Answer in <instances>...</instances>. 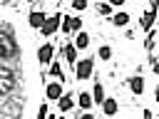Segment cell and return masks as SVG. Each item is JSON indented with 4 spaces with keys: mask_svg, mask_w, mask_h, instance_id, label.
I'll return each instance as SVG.
<instances>
[{
    "mask_svg": "<svg viewBox=\"0 0 159 119\" xmlns=\"http://www.w3.org/2000/svg\"><path fill=\"white\" fill-rule=\"evenodd\" d=\"M157 15H159V10H152V7L142 12V20H139V25H142V30H144V32H149V30L154 27V20H157Z\"/></svg>",
    "mask_w": 159,
    "mask_h": 119,
    "instance_id": "9",
    "label": "cell"
},
{
    "mask_svg": "<svg viewBox=\"0 0 159 119\" xmlns=\"http://www.w3.org/2000/svg\"><path fill=\"white\" fill-rule=\"evenodd\" d=\"M142 119H154V114H152V109H142Z\"/></svg>",
    "mask_w": 159,
    "mask_h": 119,
    "instance_id": "23",
    "label": "cell"
},
{
    "mask_svg": "<svg viewBox=\"0 0 159 119\" xmlns=\"http://www.w3.org/2000/svg\"><path fill=\"white\" fill-rule=\"evenodd\" d=\"M62 17H65V15H60V12L50 15V17L45 20L42 30H40V32H42V37H52V35H55V32H57V30L62 27Z\"/></svg>",
    "mask_w": 159,
    "mask_h": 119,
    "instance_id": "3",
    "label": "cell"
},
{
    "mask_svg": "<svg viewBox=\"0 0 159 119\" xmlns=\"http://www.w3.org/2000/svg\"><path fill=\"white\" fill-rule=\"evenodd\" d=\"M94 104V97H92V92H80L77 94V107L82 109V112H89V107Z\"/></svg>",
    "mask_w": 159,
    "mask_h": 119,
    "instance_id": "12",
    "label": "cell"
},
{
    "mask_svg": "<svg viewBox=\"0 0 159 119\" xmlns=\"http://www.w3.org/2000/svg\"><path fill=\"white\" fill-rule=\"evenodd\" d=\"M80 119H97V117H94L92 112H82V114H80Z\"/></svg>",
    "mask_w": 159,
    "mask_h": 119,
    "instance_id": "25",
    "label": "cell"
},
{
    "mask_svg": "<svg viewBox=\"0 0 159 119\" xmlns=\"http://www.w3.org/2000/svg\"><path fill=\"white\" fill-rule=\"evenodd\" d=\"M77 52H80V50L75 47V42H65V45L60 47V55H62L70 64H77Z\"/></svg>",
    "mask_w": 159,
    "mask_h": 119,
    "instance_id": "10",
    "label": "cell"
},
{
    "mask_svg": "<svg viewBox=\"0 0 159 119\" xmlns=\"http://www.w3.org/2000/svg\"><path fill=\"white\" fill-rule=\"evenodd\" d=\"M154 45H157V32H154V30H149V32H147V40H144V50H147V52H152V50H154Z\"/></svg>",
    "mask_w": 159,
    "mask_h": 119,
    "instance_id": "19",
    "label": "cell"
},
{
    "mask_svg": "<svg viewBox=\"0 0 159 119\" xmlns=\"http://www.w3.org/2000/svg\"><path fill=\"white\" fill-rule=\"evenodd\" d=\"M147 62H149V64H152V67H154V64H157V62H159V57H154V55H149V57H147Z\"/></svg>",
    "mask_w": 159,
    "mask_h": 119,
    "instance_id": "26",
    "label": "cell"
},
{
    "mask_svg": "<svg viewBox=\"0 0 159 119\" xmlns=\"http://www.w3.org/2000/svg\"><path fill=\"white\" fill-rule=\"evenodd\" d=\"M57 119H65V117H57Z\"/></svg>",
    "mask_w": 159,
    "mask_h": 119,
    "instance_id": "30",
    "label": "cell"
},
{
    "mask_svg": "<svg viewBox=\"0 0 159 119\" xmlns=\"http://www.w3.org/2000/svg\"><path fill=\"white\" fill-rule=\"evenodd\" d=\"M97 60H102V62L112 60V47H109V45H99V50H97Z\"/></svg>",
    "mask_w": 159,
    "mask_h": 119,
    "instance_id": "18",
    "label": "cell"
},
{
    "mask_svg": "<svg viewBox=\"0 0 159 119\" xmlns=\"http://www.w3.org/2000/svg\"><path fill=\"white\" fill-rule=\"evenodd\" d=\"M50 15L47 12H42V10H32L30 15H27V25L30 27H35V30H42V25H45V20H47Z\"/></svg>",
    "mask_w": 159,
    "mask_h": 119,
    "instance_id": "7",
    "label": "cell"
},
{
    "mask_svg": "<svg viewBox=\"0 0 159 119\" xmlns=\"http://www.w3.org/2000/svg\"><path fill=\"white\" fill-rule=\"evenodd\" d=\"M22 2H37V0H22Z\"/></svg>",
    "mask_w": 159,
    "mask_h": 119,
    "instance_id": "29",
    "label": "cell"
},
{
    "mask_svg": "<svg viewBox=\"0 0 159 119\" xmlns=\"http://www.w3.org/2000/svg\"><path fill=\"white\" fill-rule=\"evenodd\" d=\"M107 2H109V5H112V7H122V5H124V2H127V0H107Z\"/></svg>",
    "mask_w": 159,
    "mask_h": 119,
    "instance_id": "24",
    "label": "cell"
},
{
    "mask_svg": "<svg viewBox=\"0 0 159 119\" xmlns=\"http://www.w3.org/2000/svg\"><path fill=\"white\" fill-rule=\"evenodd\" d=\"M92 74H94V57H82V60H77V64H75V79L84 82V79H89Z\"/></svg>",
    "mask_w": 159,
    "mask_h": 119,
    "instance_id": "2",
    "label": "cell"
},
{
    "mask_svg": "<svg viewBox=\"0 0 159 119\" xmlns=\"http://www.w3.org/2000/svg\"><path fill=\"white\" fill-rule=\"evenodd\" d=\"M75 47H77L80 52H82V50H87V47H89V32H84V30H82V32H77V35H75Z\"/></svg>",
    "mask_w": 159,
    "mask_h": 119,
    "instance_id": "15",
    "label": "cell"
},
{
    "mask_svg": "<svg viewBox=\"0 0 159 119\" xmlns=\"http://www.w3.org/2000/svg\"><path fill=\"white\" fill-rule=\"evenodd\" d=\"M92 97H94V104H97V107H102V102L107 99V94H104V87H102V82H94V87H92Z\"/></svg>",
    "mask_w": 159,
    "mask_h": 119,
    "instance_id": "17",
    "label": "cell"
},
{
    "mask_svg": "<svg viewBox=\"0 0 159 119\" xmlns=\"http://www.w3.org/2000/svg\"><path fill=\"white\" fill-rule=\"evenodd\" d=\"M127 84H129V89H132V94H137V97H142L144 94V77L142 74H134V77H129L127 79Z\"/></svg>",
    "mask_w": 159,
    "mask_h": 119,
    "instance_id": "11",
    "label": "cell"
},
{
    "mask_svg": "<svg viewBox=\"0 0 159 119\" xmlns=\"http://www.w3.org/2000/svg\"><path fill=\"white\" fill-rule=\"evenodd\" d=\"M47 109H50V107H47V102H42V104H40V109H37V119H47V117H50V114H47Z\"/></svg>",
    "mask_w": 159,
    "mask_h": 119,
    "instance_id": "22",
    "label": "cell"
},
{
    "mask_svg": "<svg viewBox=\"0 0 159 119\" xmlns=\"http://www.w3.org/2000/svg\"><path fill=\"white\" fill-rule=\"evenodd\" d=\"M75 104H77V94H72V92H65V94L57 99V107H60V112H62V114L72 112V109H75Z\"/></svg>",
    "mask_w": 159,
    "mask_h": 119,
    "instance_id": "6",
    "label": "cell"
},
{
    "mask_svg": "<svg viewBox=\"0 0 159 119\" xmlns=\"http://www.w3.org/2000/svg\"><path fill=\"white\" fill-rule=\"evenodd\" d=\"M109 20H112V25H117V27H127L132 17H129V12H127V10H119V12H114Z\"/></svg>",
    "mask_w": 159,
    "mask_h": 119,
    "instance_id": "14",
    "label": "cell"
},
{
    "mask_svg": "<svg viewBox=\"0 0 159 119\" xmlns=\"http://www.w3.org/2000/svg\"><path fill=\"white\" fill-rule=\"evenodd\" d=\"M47 2H55V0H47Z\"/></svg>",
    "mask_w": 159,
    "mask_h": 119,
    "instance_id": "31",
    "label": "cell"
},
{
    "mask_svg": "<svg viewBox=\"0 0 159 119\" xmlns=\"http://www.w3.org/2000/svg\"><path fill=\"white\" fill-rule=\"evenodd\" d=\"M89 7V0H72V10L75 12H84Z\"/></svg>",
    "mask_w": 159,
    "mask_h": 119,
    "instance_id": "21",
    "label": "cell"
},
{
    "mask_svg": "<svg viewBox=\"0 0 159 119\" xmlns=\"http://www.w3.org/2000/svg\"><path fill=\"white\" fill-rule=\"evenodd\" d=\"M55 60V45L52 42H42L40 50H37V62L40 64H52Z\"/></svg>",
    "mask_w": 159,
    "mask_h": 119,
    "instance_id": "5",
    "label": "cell"
},
{
    "mask_svg": "<svg viewBox=\"0 0 159 119\" xmlns=\"http://www.w3.org/2000/svg\"><path fill=\"white\" fill-rule=\"evenodd\" d=\"M82 32V20L77 15H65L62 17V35H77Z\"/></svg>",
    "mask_w": 159,
    "mask_h": 119,
    "instance_id": "4",
    "label": "cell"
},
{
    "mask_svg": "<svg viewBox=\"0 0 159 119\" xmlns=\"http://www.w3.org/2000/svg\"><path fill=\"white\" fill-rule=\"evenodd\" d=\"M102 112H104V117H114L117 114V109H119V104H117V99L114 97H107L104 102H102V107H99Z\"/></svg>",
    "mask_w": 159,
    "mask_h": 119,
    "instance_id": "13",
    "label": "cell"
},
{
    "mask_svg": "<svg viewBox=\"0 0 159 119\" xmlns=\"http://www.w3.org/2000/svg\"><path fill=\"white\" fill-rule=\"evenodd\" d=\"M47 74H50V77H55V79H62V82H65V72H62V62H60V60H52V64H50V69H47Z\"/></svg>",
    "mask_w": 159,
    "mask_h": 119,
    "instance_id": "16",
    "label": "cell"
},
{
    "mask_svg": "<svg viewBox=\"0 0 159 119\" xmlns=\"http://www.w3.org/2000/svg\"><path fill=\"white\" fill-rule=\"evenodd\" d=\"M62 94H65V92H62V79H57V82H50V84L45 87V97H47L50 102H57Z\"/></svg>",
    "mask_w": 159,
    "mask_h": 119,
    "instance_id": "8",
    "label": "cell"
},
{
    "mask_svg": "<svg viewBox=\"0 0 159 119\" xmlns=\"http://www.w3.org/2000/svg\"><path fill=\"white\" fill-rule=\"evenodd\" d=\"M97 12H99V15H104V17H112V5L99 0V2H97Z\"/></svg>",
    "mask_w": 159,
    "mask_h": 119,
    "instance_id": "20",
    "label": "cell"
},
{
    "mask_svg": "<svg viewBox=\"0 0 159 119\" xmlns=\"http://www.w3.org/2000/svg\"><path fill=\"white\" fill-rule=\"evenodd\" d=\"M154 102H157V104H159V84H157V87H154Z\"/></svg>",
    "mask_w": 159,
    "mask_h": 119,
    "instance_id": "27",
    "label": "cell"
},
{
    "mask_svg": "<svg viewBox=\"0 0 159 119\" xmlns=\"http://www.w3.org/2000/svg\"><path fill=\"white\" fill-rule=\"evenodd\" d=\"M152 69H154V74H157V77H159V62H157V64H154V67H152Z\"/></svg>",
    "mask_w": 159,
    "mask_h": 119,
    "instance_id": "28",
    "label": "cell"
},
{
    "mask_svg": "<svg viewBox=\"0 0 159 119\" xmlns=\"http://www.w3.org/2000/svg\"><path fill=\"white\" fill-rule=\"evenodd\" d=\"M20 55V47L15 42V37L0 27V60H10V57H17Z\"/></svg>",
    "mask_w": 159,
    "mask_h": 119,
    "instance_id": "1",
    "label": "cell"
}]
</instances>
